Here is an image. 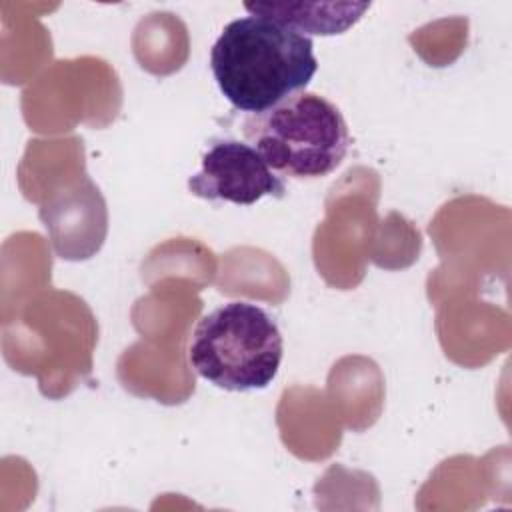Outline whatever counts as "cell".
<instances>
[{"label":"cell","instance_id":"1","mask_svg":"<svg viewBox=\"0 0 512 512\" xmlns=\"http://www.w3.org/2000/svg\"><path fill=\"white\" fill-rule=\"evenodd\" d=\"M222 96L240 112L260 114L302 92L318 70L310 36L266 16L228 22L210 50Z\"/></svg>","mask_w":512,"mask_h":512},{"label":"cell","instance_id":"2","mask_svg":"<svg viewBox=\"0 0 512 512\" xmlns=\"http://www.w3.org/2000/svg\"><path fill=\"white\" fill-rule=\"evenodd\" d=\"M242 130L250 146L282 178H324L342 164L350 148L340 108L306 90L260 114H248Z\"/></svg>","mask_w":512,"mask_h":512},{"label":"cell","instance_id":"3","mask_svg":"<svg viewBox=\"0 0 512 512\" xmlns=\"http://www.w3.org/2000/svg\"><path fill=\"white\" fill-rule=\"evenodd\" d=\"M284 340L276 320L244 300L226 302L198 320L188 360L198 376L228 392L262 390L276 378Z\"/></svg>","mask_w":512,"mask_h":512},{"label":"cell","instance_id":"4","mask_svg":"<svg viewBox=\"0 0 512 512\" xmlns=\"http://www.w3.org/2000/svg\"><path fill=\"white\" fill-rule=\"evenodd\" d=\"M188 192L204 200L252 206L264 196L284 198L286 182L250 144L222 138L202 154L200 170L188 178Z\"/></svg>","mask_w":512,"mask_h":512},{"label":"cell","instance_id":"5","mask_svg":"<svg viewBox=\"0 0 512 512\" xmlns=\"http://www.w3.org/2000/svg\"><path fill=\"white\" fill-rule=\"evenodd\" d=\"M40 220L52 238V248L60 258L84 260L100 250L106 234V206L100 190L86 178L84 186H74L68 194L46 202Z\"/></svg>","mask_w":512,"mask_h":512},{"label":"cell","instance_id":"6","mask_svg":"<svg viewBox=\"0 0 512 512\" xmlns=\"http://www.w3.org/2000/svg\"><path fill=\"white\" fill-rule=\"evenodd\" d=\"M244 8L254 16L272 18L284 26L298 30L300 34L332 36L342 34L354 26L370 4L350 2H246Z\"/></svg>","mask_w":512,"mask_h":512}]
</instances>
